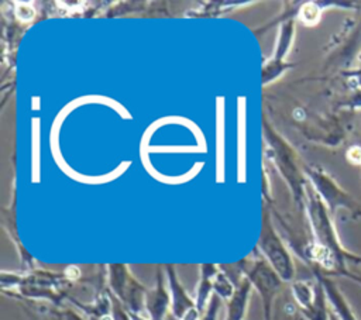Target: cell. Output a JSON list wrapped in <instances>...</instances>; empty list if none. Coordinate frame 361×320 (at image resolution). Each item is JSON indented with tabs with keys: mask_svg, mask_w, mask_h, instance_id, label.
Returning a JSON list of instances; mask_svg holds the SVG:
<instances>
[{
	"mask_svg": "<svg viewBox=\"0 0 361 320\" xmlns=\"http://www.w3.org/2000/svg\"><path fill=\"white\" fill-rule=\"evenodd\" d=\"M330 313H331V312H330ZM331 320H337V319H336V317L331 314Z\"/></svg>",
	"mask_w": 361,
	"mask_h": 320,
	"instance_id": "5b68a950",
	"label": "cell"
},
{
	"mask_svg": "<svg viewBox=\"0 0 361 320\" xmlns=\"http://www.w3.org/2000/svg\"><path fill=\"white\" fill-rule=\"evenodd\" d=\"M317 278L326 292V297L330 304L331 314L337 320H358L351 304L347 302L345 296L341 293V290L337 288V285L327 276L317 275Z\"/></svg>",
	"mask_w": 361,
	"mask_h": 320,
	"instance_id": "7a4b0ae2",
	"label": "cell"
},
{
	"mask_svg": "<svg viewBox=\"0 0 361 320\" xmlns=\"http://www.w3.org/2000/svg\"><path fill=\"white\" fill-rule=\"evenodd\" d=\"M130 319H131V320H145V319H142V317H140V316H135V314H131Z\"/></svg>",
	"mask_w": 361,
	"mask_h": 320,
	"instance_id": "277c9868",
	"label": "cell"
},
{
	"mask_svg": "<svg viewBox=\"0 0 361 320\" xmlns=\"http://www.w3.org/2000/svg\"><path fill=\"white\" fill-rule=\"evenodd\" d=\"M358 66L354 69H350V72L347 73L348 76V85L353 90L355 89H361V54L357 58Z\"/></svg>",
	"mask_w": 361,
	"mask_h": 320,
	"instance_id": "3957f363",
	"label": "cell"
},
{
	"mask_svg": "<svg viewBox=\"0 0 361 320\" xmlns=\"http://www.w3.org/2000/svg\"><path fill=\"white\" fill-rule=\"evenodd\" d=\"M360 166H361V164H360Z\"/></svg>",
	"mask_w": 361,
	"mask_h": 320,
	"instance_id": "8992f818",
	"label": "cell"
},
{
	"mask_svg": "<svg viewBox=\"0 0 361 320\" xmlns=\"http://www.w3.org/2000/svg\"><path fill=\"white\" fill-rule=\"evenodd\" d=\"M316 182L319 185L320 192H323L324 200L329 206L330 213H336V209L343 207L348 210L354 219L361 216V206L355 202V199L348 195L344 189H341L333 179L327 175H316Z\"/></svg>",
	"mask_w": 361,
	"mask_h": 320,
	"instance_id": "6da1fadb",
	"label": "cell"
}]
</instances>
